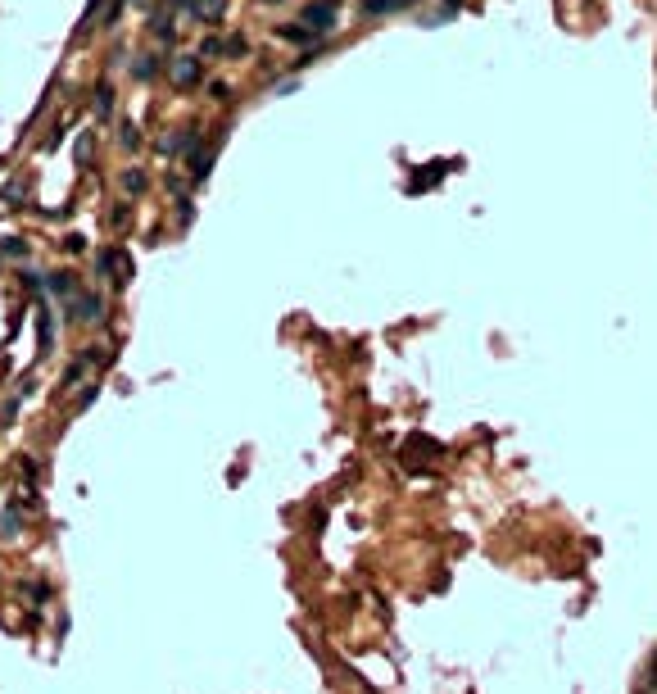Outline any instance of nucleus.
I'll use <instances>...</instances> for the list:
<instances>
[{"instance_id": "obj_1", "label": "nucleus", "mask_w": 657, "mask_h": 694, "mask_svg": "<svg viewBox=\"0 0 657 694\" xmlns=\"http://www.w3.org/2000/svg\"><path fill=\"white\" fill-rule=\"evenodd\" d=\"M96 272H100V277H109L114 286H127L132 282V259L123 254V249H100V254H96Z\"/></svg>"}, {"instance_id": "obj_16", "label": "nucleus", "mask_w": 657, "mask_h": 694, "mask_svg": "<svg viewBox=\"0 0 657 694\" xmlns=\"http://www.w3.org/2000/svg\"><path fill=\"white\" fill-rule=\"evenodd\" d=\"M123 145H127V150H132V145H140V132H136V123H123Z\"/></svg>"}, {"instance_id": "obj_14", "label": "nucleus", "mask_w": 657, "mask_h": 694, "mask_svg": "<svg viewBox=\"0 0 657 694\" xmlns=\"http://www.w3.org/2000/svg\"><path fill=\"white\" fill-rule=\"evenodd\" d=\"M277 37H286V41H313V28H277Z\"/></svg>"}, {"instance_id": "obj_8", "label": "nucleus", "mask_w": 657, "mask_h": 694, "mask_svg": "<svg viewBox=\"0 0 657 694\" xmlns=\"http://www.w3.org/2000/svg\"><path fill=\"white\" fill-rule=\"evenodd\" d=\"M209 168H213V150H195L191 154V177H195V182H205Z\"/></svg>"}, {"instance_id": "obj_21", "label": "nucleus", "mask_w": 657, "mask_h": 694, "mask_svg": "<svg viewBox=\"0 0 657 694\" xmlns=\"http://www.w3.org/2000/svg\"><path fill=\"white\" fill-rule=\"evenodd\" d=\"M227 54H245V37H231V41H227Z\"/></svg>"}, {"instance_id": "obj_6", "label": "nucleus", "mask_w": 657, "mask_h": 694, "mask_svg": "<svg viewBox=\"0 0 657 694\" xmlns=\"http://www.w3.org/2000/svg\"><path fill=\"white\" fill-rule=\"evenodd\" d=\"M191 150H200V132H177V136H168L163 141V154H191Z\"/></svg>"}, {"instance_id": "obj_3", "label": "nucleus", "mask_w": 657, "mask_h": 694, "mask_svg": "<svg viewBox=\"0 0 657 694\" xmlns=\"http://www.w3.org/2000/svg\"><path fill=\"white\" fill-rule=\"evenodd\" d=\"M73 318H77V323H100V318H105L100 295H77V300H73Z\"/></svg>"}, {"instance_id": "obj_15", "label": "nucleus", "mask_w": 657, "mask_h": 694, "mask_svg": "<svg viewBox=\"0 0 657 694\" xmlns=\"http://www.w3.org/2000/svg\"><path fill=\"white\" fill-rule=\"evenodd\" d=\"M218 54H227L222 41H205V45H200V59H218Z\"/></svg>"}, {"instance_id": "obj_11", "label": "nucleus", "mask_w": 657, "mask_h": 694, "mask_svg": "<svg viewBox=\"0 0 657 694\" xmlns=\"http://www.w3.org/2000/svg\"><path fill=\"white\" fill-rule=\"evenodd\" d=\"M91 105H96V114H100V119H109V114H114V91H109V87H100Z\"/></svg>"}, {"instance_id": "obj_5", "label": "nucleus", "mask_w": 657, "mask_h": 694, "mask_svg": "<svg viewBox=\"0 0 657 694\" xmlns=\"http://www.w3.org/2000/svg\"><path fill=\"white\" fill-rule=\"evenodd\" d=\"M45 291H50V295H59V300H73V295H77L73 272H45Z\"/></svg>"}, {"instance_id": "obj_7", "label": "nucleus", "mask_w": 657, "mask_h": 694, "mask_svg": "<svg viewBox=\"0 0 657 694\" xmlns=\"http://www.w3.org/2000/svg\"><path fill=\"white\" fill-rule=\"evenodd\" d=\"M173 82L177 87H195L200 82V59H173Z\"/></svg>"}, {"instance_id": "obj_19", "label": "nucleus", "mask_w": 657, "mask_h": 694, "mask_svg": "<svg viewBox=\"0 0 657 694\" xmlns=\"http://www.w3.org/2000/svg\"><path fill=\"white\" fill-rule=\"evenodd\" d=\"M390 5H395V0H363L367 14H381V10H390Z\"/></svg>"}, {"instance_id": "obj_13", "label": "nucleus", "mask_w": 657, "mask_h": 694, "mask_svg": "<svg viewBox=\"0 0 657 694\" xmlns=\"http://www.w3.org/2000/svg\"><path fill=\"white\" fill-rule=\"evenodd\" d=\"M154 68H159V59H140V64H132V77H136V82H150Z\"/></svg>"}, {"instance_id": "obj_4", "label": "nucleus", "mask_w": 657, "mask_h": 694, "mask_svg": "<svg viewBox=\"0 0 657 694\" xmlns=\"http://www.w3.org/2000/svg\"><path fill=\"white\" fill-rule=\"evenodd\" d=\"M36 345H41L36 354H50V349H54V314H50V309L36 314Z\"/></svg>"}, {"instance_id": "obj_18", "label": "nucleus", "mask_w": 657, "mask_h": 694, "mask_svg": "<svg viewBox=\"0 0 657 694\" xmlns=\"http://www.w3.org/2000/svg\"><path fill=\"white\" fill-rule=\"evenodd\" d=\"M177 218H182V227L195 218V209H191V200H177Z\"/></svg>"}, {"instance_id": "obj_17", "label": "nucleus", "mask_w": 657, "mask_h": 694, "mask_svg": "<svg viewBox=\"0 0 657 694\" xmlns=\"http://www.w3.org/2000/svg\"><path fill=\"white\" fill-rule=\"evenodd\" d=\"M123 186H127V191H140V186H145V173H123Z\"/></svg>"}, {"instance_id": "obj_20", "label": "nucleus", "mask_w": 657, "mask_h": 694, "mask_svg": "<svg viewBox=\"0 0 657 694\" xmlns=\"http://www.w3.org/2000/svg\"><path fill=\"white\" fill-rule=\"evenodd\" d=\"M0 249H5V254H14V259H19V254H28V245H23V241H5Z\"/></svg>"}, {"instance_id": "obj_12", "label": "nucleus", "mask_w": 657, "mask_h": 694, "mask_svg": "<svg viewBox=\"0 0 657 694\" xmlns=\"http://www.w3.org/2000/svg\"><path fill=\"white\" fill-rule=\"evenodd\" d=\"M222 5H227V0H195V14H200V19H218Z\"/></svg>"}, {"instance_id": "obj_2", "label": "nucleus", "mask_w": 657, "mask_h": 694, "mask_svg": "<svg viewBox=\"0 0 657 694\" xmlns=\"http://www.w3.org/2000/svg\"><path fill=\"white\" fill-rule=\"evenodd\" d=\"M335 23H340V5L335 0H313L304 10V28H313V32H331Z\"/></svg>"}, {"instance_id": "obj_10", "label": "nucleus", "mask_w": 657, "mask_h": 694, "mask_svg": "<svg viewBox=\"0 0 657 694\" xmlns=\"http://www.w3.org/2000/svg\"><path fill=\"white\" fill-rule=\"evenodd\" d=\"M19 527H23V504H14L5 513V522H0V535H19Z\"/></svg>"}, {"instance_id": "obj_9", "label": "nucleus", "mask_w": 657, "mask_h": 694, "mask_svg": "<svg viewBox=\"0 0 657 694\" xmlns=\"http://www.w3.org/2000/svg\"><path fill=\"white\" fill-rule=\"evenodd\" d=\"M91 154H96V136H91V132H82V136H77V150H73V159L82 163V168H87V163H91Z\"/></svg>"}]
</instances>
